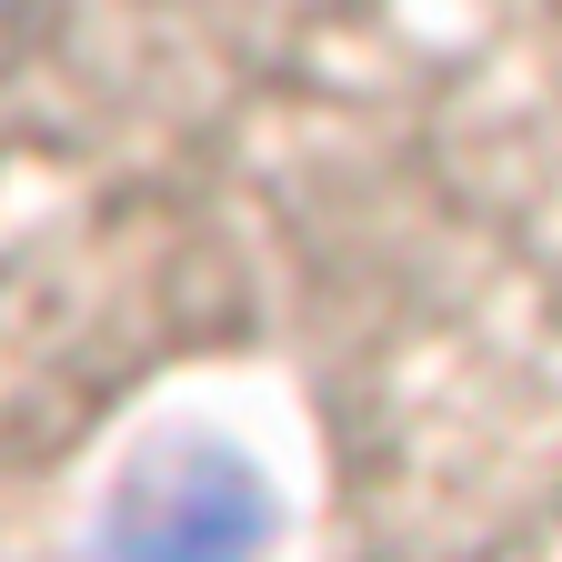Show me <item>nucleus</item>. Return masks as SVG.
I'll use <instances>...</instances> for the list:
<instances>
[{
  "label": "nucleus",
  "mask_w": 562,
  "mask_h": 562,
  "mask_svg": "<svg viewBox=\"0 0 562 562\" xmlns=\"http://www.w3.org/2000/svg\"><path fill=\"white\" fill-rule=\"evenodd\" d=\"M271 542V492L241 452L171 432L101 503V562H251Z\"/></svg>",
  "instance_id": "obj_1"
}]
</instances>
